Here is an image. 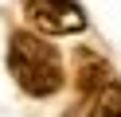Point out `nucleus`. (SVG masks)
Returning <instances> with one entry per match:
<instances>
[{
    "label": "nucleus",
    "mask_w": 121,
    "mask_h": 117,
    "mask_svg": "<svg viewBox=\"0 0 121 117\" xmlns=\"http://www.w3.org/2000/svg\"><path fill=\"white\" fill-rule=\"evenodd\" d=\"M8 70L16 78V86L24 94H31V98H51L66 82V70H63V59H59L55 43H47L35 31H12Z\"/></svg>",
    "instance_id": "f257e3e1"
},
{
    "label": "nucleus",
    "mask_w": 121,
    "mask_h": 117,
    "mask_svg": "<svg viewBox=\"0 0 121 117\" xmlns=\"http://www.w3.org/2000/svg\"><path fill=\"white\" fill-rule=\"evenodd\" d=\"M20 8L35 35H78L86 27V16L74 0H20Z\"/></svg>",
    "instance_id": "f03ea898"
}]
</instances>
